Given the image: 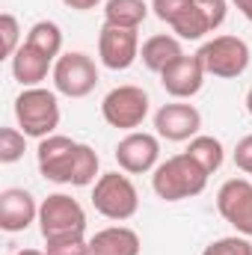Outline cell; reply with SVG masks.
Masks as SVG:
<instances>
[{"mask_svg":"<svg viewBox=\"0 0 252 255\" xmlns=\"http://www.w3.org/2000/svg\"><path fill=\"white\" fill-rule=\"evenodd\" d=\"M205 187H208V172L190 157L187 151L160 160L157 169L151 172V190L163 202L193 199V196L205 193Z\"/></svg>","mask_w":252,"mask_h":255,"instance_id":"obj_1","label":"cell"},{"mask_svg":"<svg viewBox=\"0 0 252 255\" xmlns=\"http://www.w3.org/2000/svg\"><path fill=\"white\" fill-rule=\"evenodd\" d=\"M15 119L18 128L27 136L45 139L51 133H57L60 128V101L57 92L45 89V86H30L15 98Z\"/></svg>","mask_w":252,"mask_h":255,"instance_id":"obj_2","label":"cell"},{"mask_svg":"<svg viewBox=\"0 0 252 255\" xmlns=\"http://www.w3.org/2000/svg\"><path fill=\"white\" fill-rule=\"evenodd\" d=\"M92 208L113 220V223H125L139 211V193L133 187V181L127 178V172H104L98 175L95 187H92Z\"/></svg>","mask_w":252,"mask_h":255,"instance_id":"obj_3","label":"cell"},{"mask_svg":"<svg viewBox=\"0 0 252 255\" xmlns=\"http://www.w3.org/2000/svg\"><path fill=\"white\" fill-rule=\"evenodd\" d=\"M39 232L45 241L86 235V211L68 193H51L39 205Z\"/></svg>","mask_w":252,"mask_h":255,"instance_id":"obj_4","label":"cell"},{"mask_svg":"<svg viewBox=\"0 0 252 255\" xmlns=\"http://www.w3.org/2000/svg\"><path fill=\"white\" fill-rule=\"evenodd\" d=\"M196 57L202 60L205 71L211 77H223V80H235L250 68V45L241 36H214L211 42H205Z\"/></svg>","mask_w":252,"mask_h":255,"instance_id":"obj_5","label":"cell"},{"mask_svg":"<svg viewBox=\"0 0 252 255\" xmlns=\"http://www.w3.org/2000/svg\"><path fill=\"white\" fill-rule=\"evenodd\" d=\"M101 116L110 128L136 130L148 116V92L142 86H133V83L110 89L101 101Z\"/></svg>","mask_w":252,"mask_h":255,"instance_id":"obj_6","label":"cell"},{"mask_svg":"<svg viewBox=\"0 0 252 255\" xmlns=\"http://www.w3.org/2000/svg\"><path fill=\"white\" fill-rule=\"evenodd\" d=\"M54 89L65 98H86L98 86V65L83 51H65L54 63Z\"/></svg>","mask_w":252,"mask_h":255,"instance_id":"obj_7","label":"cell"},{"mask_svg":"<svg viewBox=\"0 0 252 255\" xmlns=\"http://www.w3.org/2000/svg\"><path fill=\"white\" fill-rule=\"evenodd\" d=\"M77 145L80 142H74L71 136H63V133H51V136L39 139L36 163H39L42 178H48L54 184H71L74 160H77Z\"/></svg>","mask_w":252,"mask_h":255,"instance_id":"obj_8","label":"cell"},{"mask_svg":"<svg viewBox=\"0 0 252 255\" xmlns=\"http://www.w3.org/2000/svg\"><path fill=\"white\" fill-rule=\"evenodd\" d=\"M116 163L127 175L154 172L160 163V136L145 130H127L116 145Z\"/></svg>","mask_w":252,"mask_h":255,"instance_id":"obj_9","label":"cell"},{"mask_svg":"<svg viewBox=\"0 0 252 255\" xmlns=\"http://www.w3.org/2000/svg\"><path fill=\"white\" fill-rule=\"evenodd\" d=\"M139 36L136 30H125V27H113L104 24L98 33V60L110 71H125L139 60Z\"/></svg>","mask_w":252,"mask_h":255,"instance_id":"obj_10","label":"cell"},{"mask_svg":"<svg viewBox=\"0 0 252 255\" xmlns=\"http://www.w3.org/2000/svg\"><path fill=\"white\" fill-rule=\"evenodd\" d=\"M217 211L229 226H235L238 235L252 238V181L247 178L226 181L217 193Z\"/></svg>","mask_w":252,"mask_h":255,"instance_id":"obj_11","label":"cell"},{"mask_svg":"<svg viewBox=\"0 0 252 255\" xmlns=\"http://www.w3.org/2000/svg\"><path fill=\"white\" fill-rule=\"evenodd\" d=\"M199 128H202V113L193 104H184V101L163 104L154 113L157 136L169 139V142H190L193 136H199Z\"/></svg>","mask_w":252,"mask_h":255,"instance_id":"obj_12","label":"cell"},{"mask_svg":"<svg viewBox=\"0 0 252 255\" xmlns=\"http://www.w3.org/2000/svg\"><path fill=\"white\" fill-rule=\"evenodd\" d=\"M30 223H39V205L33 193L24 187H6L0 193V229L6 235H18L30 229Z\"/></svg>","mask_w":252,"mask_h":255,"instance_id":"obj_13","label":"cell"},{"mask_svg":"<svg viewBox=\"0 0 252 255\" xmlns=\"http://www.w3.org/2000/svg\"><path fill=\"white\" fill-rule=\"evenodd\" d=\"M205 77H208V71H205L202 60H199L196 54H193V57L184 54L181 60H175L166 71H160V86H163L172 98L187 101V98H193V95H199Z\"/></svg>","mask_w":252,"mask_h":255,"instance_id":"obj_14","label":"cell"},{"mask_svg":"<svg viewBox=\"0 0 252 255\" xmlns=\"http://www.w3.org/2000/svg\"><path fill=\"white\" fill-rule=\"evenodd\" d=\"M139 235L127 226H107L89 238V255H139Z\"/></svg>","mask_w":252,"mask_h":255,"instance_id":"obj_15","label":"cell"},{"mask_svg":"<svg viewBox=\"0 0 252 255\" xmlns=\"http://www.w3.org/2000/svg\"><path fill=\"white\" fill-rule=\"evenodd\" d=\"M181 57H184L181 39H178V36H169V33H157V36L145 39L142 48H139L142 65H145L148 71H154V74L166 71L169 65L175 63V60H181Z\"/></svg>","mask_w":252,"mask_h":255,"instance_id":"obj_16","label":"cell"},{"mask_svg":"<svg viewBox=\"0 0 252 255\" xmlns=\"http://www.w3.org/2000/svg\"><path fill=\"white\" fill-rule=\"evenodd\" d=\"M48 71H54V60H48L45 54H39L36 48H30L27 42L18 48V54L12 57V77L24 86V89H30V86H39L45 77H48Z\"/></svg>","mask_w":252,"mask_h":255,"instance_id":"obj_17","label":"cell"},{"mask_svg":"<svg viewBox=\"0 0 252 255\" xmlns=\"http://www.w3.org/2000/svg\"><path fill=\"white\" fill-rule=\"evenodd\" d=\"M148 18V3L145 0H107L104 3V24L139 30V24Z\"/></svg>","mask_w":252,"mask_h":255,"instance_id":"obj_18","label":"cell"},{"mask_svg":"<svg viewBox=\"0 0 252 255\" xmlns=\"http://www.w3.org/2000/svg\"><path fill=\"white\" fill-rule=\"evenodd\" d=\"M30 48H36L39 54H45L48 60H60L63 57V30H60V24H54V21H36L33 27H30V33H27V39H24Z\"/></svg>","mask_w":252,"mask_h":255,"instance_id":"obj_19","label":"cell"},{"mask_svg":"<svg viewBox=\"0 0 252 255\" xmlns=\"http://www.w3.org/2000/svg\"><path fill=\"white\" fill-rule=\"evenodd\" d=\"M187 154L208 172V175H214L220 166H223V160H226V148H223V142L217 139V136H211V133H199V136H193L187 145Z\"/></svg>","mask_w":252,"mask_h":255,"instance_id":"obj_20","label":"cell"},{"mask_svg":"<svg viewBox=\"0 0 252 255\" xmlns=\"http://www.w3.org/2000/svg\"><path fill=\"white\" fill-rule=\"evenodd\" d=\"M98 154L92 145L80 142L77 145V160H74V178H71V187H89L95 184L98 178Z\"/></svg>","mask_w":252,"mask_h":255,"instance_id":"obj_21","label":"cell"},{"mask_svg":"<svg viewBox=\"0 0 252 255\" xmlns=\"http://www.w3.org/2000/svg\"><path fill=\"white\" fill-rule=\"evenodd\" d=\"M27 133L21 128H0V163H15L24 157Z\"/></svg>","mask_w":252,"mask_h":255,"instance_id":"obj_22","label":"cell"},{"mask_svg":"<svg viewBox=\"0 0 252 255\" xmlns=\"http://www.w3.org/2000/svg\"><path fill=\"white\" fill-rule=\"evenodd\" d=\"M21 45H24V42H21L18 18H15L12 12H3V15H0V51H3V57L12 60V57L18 54Z\"/></svg>","mask_w":252,"mask_h":255,"instance_id":"obj_23","label":"cell"},{"mask_svg":"<svg viewBox=\"0 0 252 255\" xmlns=\"http://www.w3.org/2000/svg\"><path fill=\"white\" fill-rule=\"evenodd\" d=\"M202 255H252V241L247 235H229V238H217L211 241Z\"/></svg>","mask_w":252,"mask_h":255,"instance_id":"obj_24","label":"cell"},{"mask_svg":"<svg viewBox=\"0 0 252 255\" xmlns=\"http://www.w3.org/2000/svg\"><path fill=\"white\" fill-rule=\"evenodd\" d=\"M45 253L48 255H89V241H86V235L45 241Z\"/></svg>","mask_w":252,"mask_h":255,"instance_id":"obj_25","label":"cell"},{"mask_svg":"<svg viewBox=\"0 0 252 255\" xmlns=\"http://www.w3.org/2000/svg\"><path fill=\"white\" fill-rule=\"evenodd\" d=\"M193 3L199 6V12H202V18L208 21L211 33L223 27V21H226V15H229V3H226V0H193Z\"/></svg>","mask_w":252,"mask_h":255,"instance_id":"obj_26","label":"cell"},{"mask_svg":"<svg viewBox=\"0 0 252 255\" xmlns=\"http://www.w3.org/2000/svg\"><path fill=\"white\" fill-rule=\"evenodd\" d=\"M190 6V0H151V9H154V15L163 21V24H175L181 15H184V9Z\"/></svg>","mask_w":252,"mask_h":255,"instance_id":"obj_27","label":"cell"},{"mask_svg":"<svg viewBox=\"0 0 252 255\" xmlns=\"http://www.w3.org/2000/svg\"><path fill=\"white\" fill-rule=\"evenodd\" d=\"M235 166L241 172L252 175V133H247L238 145H235Z\"/></svg>","mask_w":252,"mask_h":255,"instance_id":"obj_28","label":"cell"},{"mask_svg":"<svg viewBox=\"0 0 252 255\" xmlns=\"http://www.w3.org/2000/svg\"><path fill=\"white\" fill-rule=\"evenodd\" d=\"M68 9H77V12H89V9H95L101 0H63Z\"/></svg>","mask_w":252,"mask_h":255,"instance_id":"obj_29","label":"cell"},{"mask_svg":"<svg viewBox=\"0 0 252 255\" xmlns=\"http://www.w3.org/2000/svg\"><path fill=\"white\" fill-rule=\"evenodd\" d=\"M232 3H235V6L241 9V15H247V12L252 9V0H232Z\"/></svg>","mask_w":252,"mask_h":255,"instance_id":"obj_30","label":"cell"},{"mask_svg":"<svg viewBox=\"0 0 252 255\" xmlns=\"http://www.w3.org/2000/svg\"><path fill=\"white\" fill-rule=\"evenodd\" d=\"M15 255H48L45 250H18Z\"/></svg>","mask_w":252,"mask_h":255,"instance_id":"obj_31","label":"cell"},{"mask_svg":"<svg viewBox=\"0 0 252 255\" xmlns=\"http://www.w3.org/2000/svg\"><path fill=\"white\" fill-rule=\"evenodd\" d=\"M247 110H250V116H252V86H250V92H247Z\"/></svg>","mask_w":252,"mask_h":255,"instance_id":"obj_32","label":"cell"},{"mask_svg":"<svg viewBox=\"0 0 252 255\" xmlns=\"http://www.w3.org/2000/svg\"><path fill=\"white\" fill-rule=\"evenodd\" d=\"M244 18H247V21H250V24H252V9H250V12H247V15H244Z\"/></svg>","mask_w":252,"mask_h":255,"instance_id":"obj_33","label":"cell"}]
</instances>
